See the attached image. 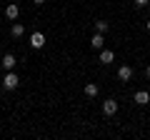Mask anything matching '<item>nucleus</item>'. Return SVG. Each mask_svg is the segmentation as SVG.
Here are the masks:
<instances>
[{"label":"nucleus","instance_id":"1","mask_svg":"<svg viewBox=\"0 0 150 140\" xmlns=\"http://www.w3.org/2000/svg\"><path fill=\"white\" fill-rule=\"evenodd\" d=\"M30 48H35V50L45 48V33H40V30L33 33V35H30Z\"/></svg>","mask_w":150,"mask_h":140},{"label":"nucleus","instance_id":"2","mask_svg":"<svg viewBox=\"0 0 150 140\" xmlns=\"http://www.w3.org/2000/svg\"><path fill=\"white\" fill-rule=\"evenodd\" d=\"M115 113H118V100L110 98V100L103 103V115H105V118H110V115H115Z\"/></svg>","mask_w":150,"mask_h":140},{"label":"nucleus","instance_id":"3","mask_svg":"<svg viewBox=\"0 0 150 140\" xmlns=\"http://www.w3.org/2000/svg\"><path fill=\"white\" fill-rule=\"evenodd\" d=\"M18 83H20V80H18V75H15V73H8V75L3 78V88H5V90H15V88H18Z\"/></svg>","mask_w":150,"mask_h":140},{"label":"nucleus","instance_id":"4","mask_svg":"<svg viewBox=\"0 0 150 140\" xmlns=\"http://www.w3.org/2000/svg\"><path fill=\"white\" fill-rule=\"evenodd\" d=\"M118 78L123 83H128L130 78H133V68H130V65H120V68H118Z\"/></svg>","mask_w":150,"mask_h":140},{"label":"nucleus","instance_id":"5","mask_svg":"<svg viewBox=\"0 0 150 140\" xmlns=\"http://www.w3.org/2000/svg\"><path fill=\"white\" fill-rule=\"evenodd\" d=\"M18 15H20V8H18L15 3L5 5V18H8V20H18Z\"/></svg>","mask_w":150,"mask_h":140},{"label":"nucleus","instance_id":"6","mask_svg":"<svg viewBox=\"0 0 150 140\" xmlns=\"http://www.w3.org/2000/svg\"><path fill=\"white\" fill-rule=\"evenodd\" d=\"M133 100L138 103V105H148V103H150V93H148V90H138V93L133 95Z\"/></svg>","mask_w":150,"mask_h":140},{"label":"nucleus","instance_id":"7","mask_svg":"<svg viewBox=\"0 0 150 140\" xmlns=\"http://www.w3.org/2000/svg\"><path fill=\"white\" fill-rule=\"evenodd\" d=\"M15 63H18V60H15V55H10V53H8L3 60H0V65H3L5 70H13V68H15Z\"/></svg>","mask_w":150,"mask_h":140},{"label":"nucleus","instance_id":"8","mask_svg":"<svg viewBox=\"0 0 150 140\" xmlns=\"http://www.w3.org/2000/svg\"><path fill=\"white\" fill-rule=\"evenodd\" d=\"M90 45H93L95 50H103V45H105V38H103V33H95V35H93Z\"/></svg>","mask_w":150,"mask_h":140},{"label":"nucleus","instance_id":"9","mask_svg":"<svg viewBox=\"0 0 150 140\" xmlns=\"http://www.w3.org/2000/svg\"><path fill=\"white\" fill-rule=\"evenodd\" d=\"M112 60H115V53L103 48V50H100V63H103V65H108V63H112Z\"/></svg>","mask_w":150,"mask_h":140},{"label":"nucleus","instance_id":"10","mask_svg":"<svg viewBox=\"0 0 150 140\" xmlns=\"http://www.w3.org/2000/svg\"><path fill=\"white\" fill-rule=\"evenodd\" d=\"M98 93H100V90H98L95 83H85V95L88 98H98Z\"/></svg>","mask_w":150,"mask_h":140},{"label":"nucleus","instance_id":"11","mask_svg":"<svg viewBox=\"0 0 150 140\" xmlns=\"http://www.w3.org/2000/svg\"><path fill=\"white\" fill-rule=\"evenodd\" d=\"M23 33H25V28H23V25H20V23H15V25H13V28H10V35H13V38H20Z\"/></svg>","mask_w":150,"mask_h":140},{"label":"nucleus","instance_id":"12","mask_svg":"<svg viewBox=\"0 0 150 140\" xmlns=\"http://www.w3.org/2000/svg\"><path fill=\"white\" fill-rule=\"evenodd\" d=\"M108 28H110V25H108L105 20H95V30H98V33H103V35H105V33H108Z\"/></svg>","mask_w":150,"mask_h":140},{"label":"nucleus","instance_id":"13","mask_svg":"<svg viewBox=\"0 0 150 140\" xmlns=\"http://www.w3.org/2000/svg\"><path fill=\"white\" fill-rule=\"evenodd\" d=\"M133 3H135V5H138V8H145V5H148V3H150V0H133Z\"/></svg>","mask_w":150,"mask_h":140},{"label":"nucleus","instance_id":"14","mask_svg":"<svg viewBox=\"0 0 150 140\" xmlns=\"http://www.w3.org/2000/svg\"><path fill=\"white\" fill-rule=\"evenodd\" d=\"M145 78H150V65H148V68H145Z\"/></svg>","mask_w":150,"mask_h":140},{"label":"nucleus","instance_id":"15","mask_svg":"<svg viewBox=\"0 0 150 140\" xmlns=\"http://www.w3.org/2000/svg\"><path fill=\"white\" fill-rule=\"evenodd\" d=\"M33 3H38V5H43V3H45V0H33Z\"/></svg>","mask_w":150,"mask_h":140},{"label":"nucleus","instance_id":"16","mask_svg":"<svg viewBox=\"0 0 150 140\" xmlns=\"http://www.w3.org/2000/svg\"><path fill=\"white\" fill-rule=\"evenodd\" d=\"M145 28H148V33H150V20H148V23H145Z\"/></svg>","mask_w":150,"mask_h":140}]
</instances>
